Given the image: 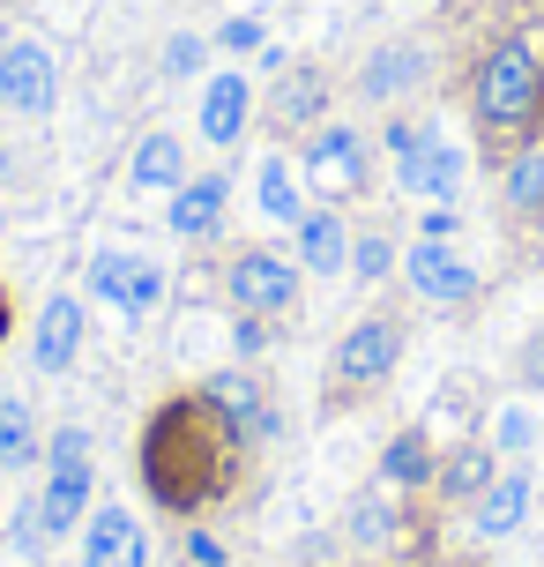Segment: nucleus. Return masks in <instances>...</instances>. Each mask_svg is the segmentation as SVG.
I'll list each match as a JSON object with an SVG mask.
<instances>
[{
  "label": "nucleus",
  "instance_id": "nucleus-26",
  "mask_svg": "<svg viewBox=\"0 0 544 567\" xmlns=\"http://www.w3.org/2000/svg\"><path fill=\"white\" fill-rule=\"evenodd\" d=\"M396 269V247L380 239V231H366V239H351V277H366V284H380Z\"/></svg>",
  "mask_w": 544,
  "mask_h": 567
},
{
  "label": "nucleus",
  "instance_id": "nucleus-33",
  "mask_svg": "<svg viewBox=\"0 0 544 567\" xmlns=\"http://www.w3.org/2000/svg\"><path fill=\"white\" fill-rule=\"evenodd\" d=\"M456 231V209H426V225H418V239H448Z\"/></svg>",
  "mask_w": 544,
  "mask_h": 567
},
{
  "label": "nucleus",
  "instance_id": "nucleus-27",
  "mask_svg": "<svg viewBox=\"0 0 544 567\" xmlns=\"http://www.w3.org/2000/svg\"><path fill=\"white\" fill-rule=\"evenodd\" d=\"M351 530H358V538H388V530H396V515H388V508H380V501H358V515H351Z\"/></svg>",
  "mask_w": 544,
  "mask_h": 567
},
{
  "label": "nucleus",
  "instance_id": "nucleus-17",
  "mask_svg": "<svg viewBox=\"0 0 544 567\" xmlns=\"http://www.w3.org/2000/svg\"><path fill=\"white\" fill-rule=\"evenodd\" d=\"M418 75H426V53H418V45H380V53L358 68V97L388 105V97H402V90H418Z\"/></svg>",
  "mask_w": 544,
  "mask_h": 567
},
{
  "label": "nucleus",
  "instance_id": "nucleus-6",
  "mask_svg": "<svg viewBox=\"0 0 544 567\" xmlns=\"http://www.w3.org/2000/svg\"><path fill=\"white\" fill-rule=\"evenodd\" d=\"M299 179L314 187L321 202H344L366 187V142L351 127H314V142L299 150Z\"/></svg>",
  "mask_w": 544,
  "mask_h": 567
},
{
  "label": "nucleus",
  "instance_id": "nucleus-11",
  "mask_svg": "<svg viewBox=\"0 0 544 567\" xmlns=\"http://www.w3.org/2000/svg\"><path fill=\"white\" fill-rule=\"evenodd\" d=\"M83 567H149V538H143V523L127 508H105L83 523Z\"/></svg>",
  "mask_w": 544,
  "mask_h": 567
},
{
  "label": "nucleus",
  "instance_id": "nucleus-22",
  "mask_svg": "<svg viewBox=\"0 0 544 567\" xmlns=\"http://www.w3.org/2000/svg\"><path fill=\"white\" fill-rule=\"evenodd\" d=\"M321 113H328L321 75H291V83L276 90V127H321Z\"/></svg>",
  "mask_w": 544,
  "mask_h": 567
},
{
  "label": "nucleus",
  "instance_id": "nucleus-13",
  "mask_svg": "<svg viewBox=\"0 0 544 567\" xmlns=\"http://www.w3.org/2000/svg\"><path fill=\"white\" fill-rule=\"evenodd\" d=\"M224 202H231V179H224V172L179 179V187H172V209H165V225H172L179 239H209V231L224 225Z\"/></svg>",
  "mask_w": 544,
  "mask_h": 567
},
{
  "label": "nucleus",
  "instance_id": "nucleus-14",
  "mask_svg": "<svg viewBox=\"0 0 544 567\" xmlns=\"http://www.w3.org/2000/svg\"><path fill=\"white\" fill-rule=\"evenodd\" d=\"M530 471H500V478L470 501V523H478V538H515L522 530V515H530Z\"/></svg>",
  "mask_w": 544,
  "mask_h": 567
},
{
  "label": "nucleus",
  "instance_id": "nucleus-24",
  "mask_svg": "<svg viewBox=\"0 0 544 567\" xmlns=\"http://www.w3.org/2000/svg\"><path fill=\"white\" fill-rule=\"evenodd\" d=\"M508 209L515 217H544V150H522L508 165Z\"/></svg>",
  "mask_w": 544,
  "mask_h": 567
},
{
  "label": "nucleus",
  "instance_id": "nucleus-28",
  "mask_svg": "<svg viewBox=\"0 0 544 567\" xmlns=\"http://www.w3.org/2000/svg\"><path fill=\"white\" fill-rule=\"evenodd\" d=\"M201 68V38H172L165 45V75H195Z\"/></svg>",
  "mask_w": 544,
  "mask_h": 567
},
{
  "label": "nucleus",
  "instance_id": "nucleus-18",
  "mask_svg": "<svg viewBox=\"0 0 544 567\" xmlns=\"http://www.w3.org/2000/svg\"><path fill=\"white\" fill-rule=\"evenodd\" d=\"M254 202H261V217H276V225H299V217H306V179H299L284 157H261V172H254Z\"/></svg>",
  "mask_w": 544,
  "mask_h": 567
},
{
  "label": "nucleus",
  "instance_id": "nucleus-25",
  "mask_svg": "<svg viewBox=\"0 0 544 567\" xmlns=\"http://www.w3.org/2000/svg\"><path fill=\"white\" fill-rule=\"evenodd\" d=\"M530 441H537V419H530L522 403H508V411L492 419V449L500 455H530Z\"/></svg>",
  "mask_w": 544,
  "mask_h": 567
},
{
  "label": "nucleus",
  "instance_id": "nucleus-10",
  "mask_svg": "<svg viewBox=\"0 0 544 567\" xmlns=\"http://www.w3.org/2000/svg\"><path fill=\"white\" fill-rule=\"evenodd\" d=\"M53 90H60V68L38 38L0 45V113H53Z\"/></svg>",
  "mask_w": 544,
  "mask_h": 567
},
{
  "label": "nucleus",
  "instance_id": "nucleus-3",
  "mask_svg": "<svg viewBox=\"0 0 544 567\" xmlns=\"http://www.w3.org/2000/svg\"><path fill=\"white\" fill-rule=\"evenodd\" d=\"M90 485H97L90 478V433L83 425H60L53 441H45V485H38V501H30L45 538L75 530V523L90 515Z\"/></svg>",
  "mask_w": 544,
  "mask_h": 567
},
{
  "label": "nucleus",
  "instance_id": "nucleus-7",
  "mask_svg": "<svg viewBox=\"0 0 544 567\" xmlns=\"http://www.w3.org/2000/svg\"><path fill=\"white\" fill-rule=\"evenodd\" d=\"M396 359H402V321L396 313H366L336 343V389H373V381L396 373Z\"/></svg>",
  "mask_w": 544,
  "mask_h": 567
},
{
  "label": "nucleus",
  "instance_id": "nucleus-15",
  "mask_svg": "<svg viewBox=\"0 0 544 567\" xmlns=\"http://www.w3.org/2000/svg\"><path fill=\"white\" fill-rule=\"evenodd\" d=\"M75 351H83V307H75V299H45V313H38V337H30V359H38V373L75 367Z\"/></svg>",
  "mask_w": 544,
  "mask_h": 567
},
{
  "label": "nucleus",
  "instance_id": "nucleus-2",
  "mask_svg": "<svg viewBox=\"0 0 544 567\" xmlns=\"http://www.w3.org/2000/svg\"><path fill=\"white\" fill-rule=\"evenodd\" d=\"M470 105H478V127L485 135H515L544 113V53L537 38H500L485 60H478V83H470Z\"/></svg>",
  "mask_w": 544,
  "mask_h": 567
},
{
  "label": "nucleus",
  "instance_id": "nucleus-30",
  "mask_svg": "<svg viewBox=\"0 0 544 567\" xmlns=\"http://www.w3.org/2000/svg\"><path fill=\"white\" fill-rule=\"evenodd\" d=\"M187 560H195V567H231L224 538H209V530H187Z\"/></svg>",
  "mask_w": 544,
  "mask_h": 567
},
{
  "label": "nucleus",
  "instance_id": "nucleus-5",
  "mask_svg": "<svg viewBox=\"0 0 544 567\" xmlns=\"http://www.w3.org/2000/svg\"><path fill=\"white\" fill-rule=\"evenodd\" d=\"M224 299L239 313H284L299 299V261L276 247H239L224 269Z\"/></svg>",
  "mask_w": 544,
  "mask_h": 567
},
{
  "label": "nucleus",
  "instance_id": "nucleus-4",
  "mask_svg": "<svg viewBox=\"0 0 544 567\" xmlns=\"http://www.w3.org/2000/svg\"><path fill=\"white\" fill-rule=\"evenodd\" d=\"M388 150H396V179L402 195H426V202H448L462 187V150L440 127H426V120H396L388 127Z\"/></svg>",
  "mask_w": 544,
  "mask_h": 567
},
{
  "label": "nucleus",
  "instance_id": "nucleus-32",
  "mask_svg": "<svg viewBox=\"0 0 544 567\" xmlns=\"http://www.w3.org/2000/svg\"><path fill=\"white\" fill-rule=\"evenodd\" d=\"M231 337H239V351H261V343H269V313H239Z\"/></svg>",
  "mask_w": 544,
  "mask_h": 567
},
{
  "label": "nucleus",
  "instance_id": "nucleus-9",
  "mask_svg": "<svg viewBox=\"0 0 544 567\" xmlns=\"http://www.w3.org/2000/svg\"><path fill=\"white\" fill-rule=\"evenodd\" d=\"M402 277H410V291H418L426 307H470V299H478V269H470L448 239H418V247L402 255Z\"/></svg>",
  "mask_w": 544,
  "mask_h": 567
},
{
  "label": "nucleus",
  "instance_id": "nucleus-16",
  "mask_svg": "<svg viewBox=\"0 0 544 567\" xmlns=\"http://www.w3.org/2000/svg\"><path fill=\"white\" fill-rule=\"evenodd\" d=\"M299 269H314V277H344L351 269V231L336 209H306L299 217Z\"/></svg>",
  "mask_w": 544,
  "mask_h": 567
},
{
  "label": "nucleus",
  "instance_id": "nucleus-23",
  "mask_svg": "<svg viewBox=\"0 0 544 567\" xmlns=\"http://www.w3.org/2000/svg\"><path fill=\"white\" fill-rule=\"evenodd\" d=\"M485 485H492V449H456L440 463V493L448 501H478Z\"/></svg>",
  "mask_w": 544,
  "mask_h": 567
},
{
  "label": "nucleus",
  "instance_id": "nucleus-31",
  "mask_svg": "<svg viewBox=\"0 0 544 567\" xmlns=\"http://www.w3.org/2000/svg\"><path fill=\"white\" fill-rule=\"evenodd\" d=\"M224 45H231V53H254V45H261V23H254V16H231V23H224Z\"/></svg>",
  "mask_w": 544,
  "mask_h": 567
},
{
  "label": "nucleus",
  "instance_id": "nucleus-12",
  "mask_svg": "<svg viewBox=\"0 0 544 567\" xmlns=\"http://www.w3.org/2000/svg\"><path fill=\"white\" fill-rule=\"evenodd\" d=\"M247 120H254V83L247 75H209L201 83V142L209 150H231V142L247 135Z\"/></svg>",
  "mask_w": 544,
  "mask_h": 567
},
{
  "label": "nucleus",
  "instance_id": "nucleus-20",
  "mask_svg": "<svg viewBox=\"0 0 544 567\" xmlns=\"http://www.w3.org/2000/svg\"><path fill=\"white\" fill-rule=\"evenodd\" d=\"M380 478H388V485H432V478H440L432 441H426V433H396L388 455H380Z\"/></svg>",
  "mask_w": 544,
  "mask_h": 567
},
{
  "label": "nucleus",
  "instance_id": "nucleus-19",
  "mask_svg": "<svg viewBox=\"0 0 544 567\" xmlns=\"http://www.w3.org/2000/svg\"><path fill=\"white\" fill-rule=\"evenodd\" d=\"M135 187H179L187 179V150H179V135L172 127H157V135H143L135 142Z\"/></svg>",
  "mask_w": 544,
  "mask_h": 567
},
{
  "label": "nucleus",
  "instance_id": "nucleus-29",
  "mask_svg": "<svg viewBox=\"0 0 544 567\" xmlns=\"http://www.w3.org/2000/svg\"><path fill=\"white\" fill-rule=\"evenodd\" d=\"M522 389L544 396V329H530V343H522Z\"/></svg>",
  "mask_w": 544,
  "mask_h": 567
},
{
  "label": "nucleus",
  "instance_id": "nucleus-21",
  "mask_svg": "<svg viewBox=\"0 0 544 567\" xmlns=\"http://www.w3.org/2000/svg\"><path fill=\"white\" fill-rule=\"evenodd\" d=\"M38 463V425L23 396H0V471H30Z\"/></svg>",
  "mask_w": 544,
  "mask_h": 567
},
{
  "label": "nucleus",
  "instance_id": "nucleus-1",
  "mask_svg": "<svg viewBox=\"0 0 544 567\" xmlns=\"http://www.w3.org/2000/svg\"><path fill=\"white\" fill-rule=\"evenodd\" d=\"M239 449H247V433H239L209 396L172 403L143 441V478H149V493H157L165 508H201V501L224 493L231 455Z\"/></svg>",
  "mask_w": 544,
  "mask_h": 567
},
{
  "label": "nucleus",
  "instance_id": "nucleus-8",
  "mask_svg": "<svg viewBox=\"0 0 544 567\" xmlns=\"http://www.w3.org/2000/svg\"><path fill=\"white\" fill-rule=\"evenodd\" d=\"M90 291H97L105 307H119L127 321H143V313H157V299H165V269H157L149 255L105 247V255L90 261Z\"/></svg>",
  "mask_w": 544,
  "mask_h": 567
}]
</instances>
